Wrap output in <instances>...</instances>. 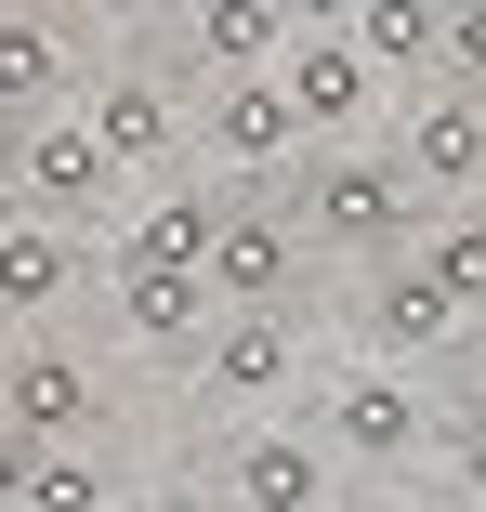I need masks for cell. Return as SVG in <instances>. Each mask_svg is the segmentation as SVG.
<instances>
[{"label": "cell", "mask_w": 486, "mask_h": 512, "mask_svg": "<svg viewBox=\"0 0 486 512\" xmlns=\"http://www.w3.org/2000/svg\"><path fill=\"white\" fill-rule=\"evenodd\" d=\"M119 197V158L79 132V106H40L27 132H14V211H40V224H79L92 237V211Z\"/></svg>", "instance_id": "cell-2"}, {"label": "cell", "mask_w": 486, "mask_h": 512, "mask_svg": "<svg viewBox=\"0 0 486 512\" xmlns=\"http://www.w3.org/2000/svg\"><path fill=\"white\" fill-rule=\"evenodd\" d=\"M184 40H198L224 79H250V66L289 53V14H276V0H198V14H184Z\"/></svg>", "instance_id": "cell-16"}, {"label": "cell", "mask_w": 486, "mask_h": 512, "mask_svg": "<svg viewBox=\"0 0 486 512\" xmlns=\"http://www.w3.org/2000/svg\"><path fill=\"white\" fill-rule=\"evenodd\" d=\"M368 342H381V355H447V342H460V302L395 250V263H368Z\"/></svg>", "instance_id": "cell-13"}, {"label": "cell", "mask_w": 486, "mask_h": 512, "mask_svg": "<svg viewBox=\"0 0 486 512\" xmlns=\"http://www.w3.org/2000/svg\"><path fill=\"white\" fill-rule=\"evenodd\" d=\"M79 106V27L53 0H0V119H40Z\"/></svg>", "instance_id": "cell-9"}, {"label": "cell", "mask_w": 486, "mask_h": 512, "mask_svg": "<svg viewBox=\"0 0 486 512\" xmlns=\"http://www.w3.org/2000/svg\"><path fill=\"white\" fill-rule=\"evenodd\" d=\"M460 486H473V512H486V434H460Z\"/></svg>", "instance_id": "cell-26"}, {"label": "cell", "mask_w": 486, "mask_h": 512, "mask_svg": "<svg viewBox=\"0 0 486 512\" xmlns=\"http://www.w3.org/2000/svg\"><path fill=\"white\" fill-rule=\"evenodd\" d=\"M224 499H237V512H342V460H329V434H303V421H263V434H237Z\"/></svg>", "instance_id": "cell-6"}, {"label": "cell", "mask_w": 486, "mask_h": 512, "mask_svg": "<svg viewBox=\"0 0 486 512\" xmlns=\"http://www.w3.org/2000/svg\"><path fill=\"white\" fill-rule=\"evenodd\" d=\"M408 197H486V92H421L395 132Z\"/></svg>", "instance_id": "cell-8"}, {"label": "cell", "mask_w": 486, "mask_h": 512, "mask_svg": "<svg viewBox=\"0 0 486 512\" xmlns=\"http://www.w3.org/2000/svg\"><path fill=\"white\" fill-rule=\"evenodd\" d=\"M0 421H14L27 447H92V421H106V381H92L66 342H27L14 368H0Z\"/></svg>", "instance_id": "cell-7"}, {"label": "cell", "mask_w": 486, "mask_h": 512, "mask_svg": "<svg viewBox=\"0 0 486 512\" xmlns=\"http://www.w3.org/2000/svg\"><path fill=\"white\" fill-rule=\"evenodd\" d=\"M276 92H289L303 132H355V119L381 106V66H368L355 40H289V53H276Z\"/></svg>", "instance_id": "cell-11"}, {"label": "cell", "mask_w": 486, "mask_h": 512, "mask_svg": "<svg viewBox=\"0 0 486 512\" xmlns=\"http://www.w3.org/2000/svg\"><path fill=\"white\" fill-rule=\"evenodd\" d=\"M79 132L119 158V184H132V171H171V92H158V79H92V92H79Z\"/></svg>", "instance_id": "cell-14"}, {"label": "cell", "mask_w": 486, "mask_h": 512, "mask_svg": "<svg viewBox=\"0 0 486 512\" xmlns=\"http://www.w3.org/2000/svg\"><path fill=\"white\" fill-rule=\"evenodd\" d=\"M0 512H14V499H0Z\"/></svg>", "instance_id": "cell-30"}, {"label": "cell", "mask_w": 486, "mask_h": 512, "mask_svg": "<svg viewBox=\"0 0 486 512\" xmlns=\"http://www.w3.org/2000/svg\"><path fill=\"white\" fill-rule=\"evenodd\" d=\"M289 381H303V329H289L276 302H224L198 329V394L211 407H276Z\"/></svg>", "instance_id": "cell-4"}, {"label": "cell", "mask_w": 486, "mask_h": 512, "mask_svg": "<svg viewBox=\"0 0 486 512\" xmlns=\"http://www.w3.org/2000/svg\"><path fill=\"white\" fill-rule=\"evenodd\" d=\"M184 512H237V499H184Z\"/></svg>", "instance_id": "cell-29"}, {"label": "cell", "mask_w": 486, "mask_h": 512, "mask_svg": "<svg viewBox=\"0 0 486 512\" xmlns=\"http://www.w3.org/2000/svg\"><path fill=\"white\" fill-rule=\"evenodd\" d=\"M198 145H211V171H237V184H276V171H303V158H316V132L289 119L276 66H250V79H224V92H211Z\"/></svg>", "instance_id": "cell-5"}, {"label": "cell", "mask_w": 486, "mask_h": 512, "mask_svg": "<svg viewBox=\"0 0 486 512\" xmlns=\"http://www.w3.org/2000/svg\"><path fill=\"white\" fill-rule=\"evenodd\" d=\"M14 132H27V119H0V211H14Z\"/></svg>", "instance_id": "cell-27"}, {"label": "cell", "mask_w": 486, "mask_h": 512, "mask_svg": "<svg viewBox=\"0 0 486 512\" xmlns=\"http://www.w3.org/2000/svg\"><path fill=\"white\" fill-rule=\"evenodd\" d=\"M14 486H27V434L0 421V499H14Z\"/></svg>", "instance_id": "cell-24"}, {"label": "cell", "mask_w": 486, "mask_h": 512, "mask_svg": "<svg viewBox=\"0 0 486 512\" xmlns=\"http://www.w3.org/2000/svg\"><path fill=\"white\" fill-rule=\"evenodd\" d=\"M447 92H486V0H434V53H421Z\"/></svg>", "instance_id": "cell-21"}, {"label": "cell", "mask_w": 486, "mask_h": 512, "mask_svg": "<svg viewBox=\"0 0 486 512\" xmlns=\"http://www.w3.org/2000/svg\"><path fill=\"white\" fill-rule=\"evenodd\" d=\"M79 224H40V211H0V316H66L79 289Z\"/></svg>", "instance_id": "cell-12"}, {"label": "cell", "mask_w": 486, "mask_h": 512, "mask_svg": "<svg viewBox=\"0 0 486 512\" xmlns=\"http://www.w3.org/2000/svg\"><path fill=\"white\" fill-rule=\"evenodd\" d=\"M106 512H184V486H106Z\"/></svg>", "instance_id": "cell-23"}, {"label": "cell", "mask_w": 486, "mask_h": 512, "mask_svg": "<svg viewBox=\"0 0 486 512\" xmlns=\"http://www.w3.org/2000/svg\"><path fill=\"white\" fill-rule=\"evenodd\" d=\"M460 434H486V368H473V421H460Z\"/></svg>", "instance_id": "cell-28"}, {"label": "cell", "mask_w": 486, "mask_h": 512, "mask_svg": "<svg viewBox=\"0 0 486 512\" xmlns=\"http://www.w3.org/2000/svg\"><path fill=\"white\" fill-rule=\"evenodd\" d=\"M211 224H224V197H158L119 263H211Z\"/></svg>", "instance_id": "cell-20"}, {"label": "cell", "mask_w": 486, "mask_h": 512, "mask_svg": "<svg viewBox=\"0 0 486 512\" xmlns=\"http://www.w3.org/2000/svg\"><path fill=\"white\" fill-rule=\"evenodd\" d=\"M276 14H289V40H342V14H355V0H276Z\"/></svg>", "instance_id": "cell-22"}, {"label": "cell", "mask_w": 486, "mask_h": 512, "mask_svg": "<svg viewBox=\"0 0 486 512\" xmlns=\"http://www.w3.org/2000/svg\"><path fill=\"white\" fill-rule=\"evenodd\" d=\"M408 263L460 302V329L486 316V211H460V224H434V237H408Z\"/></svg>", "instance_id": "cell-17"}, {"label": "cell", "mask_w": 486, "mask_h": 512, "mask_svg": "<svg viewBox=\"0 0 486 512\" xmlns=\"http://www.w3.org/2000/svg\"><path fill=\"white\" fill-rule=\"evenodd\" d=\"M106 460L92 447H27V486H14V512H106Z\"/></svg>", "instance_id": "cell-18"}, {"label": "cell", "mask_w": 486, "mask_h": 512, "mask_svg": "<svg viewBox=\"0 0 486 512\" xmlns=\"http://www.w3.org/2000/svg\"><path fill=\"white\" fill-rule=\"evenodd\" d=\"M303 237H329L355 263H395L421 237V197L395 158H303Z\"/></svg>", "instance_id": "cell-1"}, {"label": "cell", "mask_w": 486, "mask_h": 512, "mask_svg": "<svg viewBox=\"0 0 486 512\" xmlns=\"http://www.w3.org/2000/svg\"><path fill=\"white\" fill-rule=\"evenodd\" d=\"M355 512H434V499H421V486H368Z\"/></svg>", "instance_id": "cell-25"}, {"label": "cell", "mask_w": 486, "mask_h": 512, "mask_svg": "<svg viewBox=\"0 0 486 512\" xmlns=\"http://www.w3.org/2000/svg\"><path fill=\"white\" fill-rule=\"evenodd\" d=\"M289 263H303V224L289 211H250V197H224V224H211V302H276L289 289Z\"/></svg>", "instance_id": "cell-10"}, {"label": "cell", "mask_w": 486, "mask_h": 512, "mask_svg": "<svg viewBox=\"0 0 486 512\" xmlns=\"http://www.w3.org/2000/svg\"><path fill=\"white\" fill-rule=\"evenodd\" d=\"M119 316H132L145 342H171V355H198V329L224 316V302H211L198 263H119Z\"/></svg>", "instance_id": "cell-15"}, {"label": "cell", "mask_w": 486, "mask_h": 512, "mask_svg": "<svg viewBox=\"0 0 486 512\" xmlns=\"http://www.w3.org/2000/svg\"><path fill=\"white\" fill-rule=\"evenodd\" d=\"M342 40H355L381 79H395V66H421V53H434V0H355V14H342Z\"/></svg>", "instance_id": "cell-19"}, {"label": "cell", "mask_w": 486, "mask_h": 512, "mask_svg": "<svg viewBox=\"0 0 486 512\" xmlns=\"http://www.w3.org/2000/svg\"><path fill=\"white\" fill-rule=\"evenodd\" d=\"M316 434H329V460H342V473H408L434 421H421V381H408V368H342Z\"/></svg>", "instance_id": "cell-3"}]
</instances>
